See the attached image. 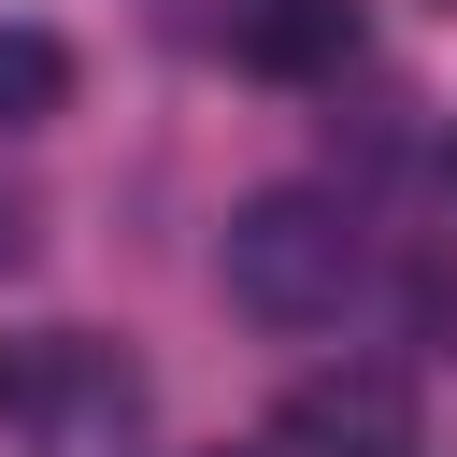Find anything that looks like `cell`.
Returning a JSON list of instances; mask_svg holds the SVG:
<instances>
[{
	"label": "cell",
	"instance_id": "5",
	"mask_svg": "<svg viewBox=\"0 0 457 457\" xmlns=\"http://www.w3.org/2000/svg\"><path fill=\"white\" fill-rule=\"evenodd\" d=\"M71 114V43L57 29H0V129H43Z\"/></svg>",
	"mask_w": 457,
	"mask_h": 457
},
{
	"label": "cell",
	"instance_id": "4",
	"mask_svg": "<svg viewBox=\"0 0 457 457\" xmlns=\"http://www.w3.org/2000/svg\"><path fill=\"white\" fill-rule=\"evenodd\" d=\"M214 43H228L257 86H328V71L357 57V0H228Z\"/></svg>",
	"mask_w": 457,
	"mask_h": 457
},
{
	"label": "cell",
	"instance_id": "6",
	"mask_svg": "<svg viewBox=\"0 0 457 457\" xmlns=\"http://www.w3.org/2000/svg\"><path fill=\"white\" fill-rule=\"evenodd\" d=\"M443 186H457V143H443Z\"/></svg>",
	"mask_w": 457,
	"mask_h": 457
},
{
	"label": "cell",
	"instance_id": "1",
	"mask_svg": "<svg viewBox=\"0 0 457 457\" xmlns=\"http://www.w3.org/2000/svg\"><path fill=\"white\" fill-rule=\"evenodd\" d=\"M228 314H257V328H328L343 300H357V271H371V243H357V214L328 200V186H257L243 214H228Z\"/></svg>",
	"mask_w": 457,
	"mask_h": 457
},
{
	"label": "cell",
	"instance_id": "3",
	"mask_svg": "<svg viewBox=\"0 0 457 457\" xmlns=\"http://www.w3.org/2000/svg\"><path fill=\"white\" fill-rule=\"evenodd\" d=\"M271 457H428V414H414V371L386 357H328L271 400Z\"/></svg>",
	"mask_w": 457,
	"mask_h": 457
},
{
	"label": "cell",
	"instance_id": "2",
	"mask_svg": "<svg viewBox=\"0 0 457 457\" xmlns=\"http://www.w3.org/2000/svg\"><path fill=\"white\" fill-rule=\"evenodd\" d=\"M14 443H29V457H129V443H143V357H114V343H86V328H29Z\"/></svg>",
	"mask_w": 457,
	"mask_h": 457
}]
</instances>
